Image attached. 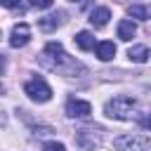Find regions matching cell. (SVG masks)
Here are the masks:
<instances>
[{
  "mask_svg": "<svg viewBox=\"0 0 151 151\" xmlns=\"http://www.w3.org/2000/svg\"><path fill=\"white\" fill-rule=\"evenodd\" d=\"M40 64H42V66H47L50 71H57V73L85 71L76 59H71V57L64 52L61 42H47V45H45V50H42V54H40Z\"/></svg>",
  "mask_w": 151,
  "mask_h": 151,
  "instance_id": "1",
  "label": "cell"
},
{
  "mask_svg": "<svg viewBox=\"0 0 151 151\" xmlns=\"http://www.w3.org/2000/svg\"><path fill=\"white\" fill-rule=\"evenodd\" d=\"M132 111H134V99L130 94H118L113 99L106 101L104 106V113L109 118H116V120H127L132 118Z\"/></svg>",
  "mask_w": 151,
  "mask_h": 151,
  "instance_id": "2",
  "label": "cell"
},
{
  "mask_svg": "<svg viewBox=\"0 0 151 151\" xmlns=\"http://www.w3.org/2000/svg\"><path fill=\"white\" fill-rule=\"evenodd\" d=\"M116 151H146L151 149V139L144 134H120L113 139Z\"/></svg>",
  "mask_w": 151,
  "mask_h": 151,
  "instance_id": "3",
  "label": "cell"
},
{
  "mask_svg": "<svg viewBox=\"0 0 151 151\" xmlns=\"http://www.w3.org/2000/svg\"><path fill=\"white\" fill-rule=\"evenodd\" d=\"M24 92L33 99V101H50L52 99V87L42 80V78H33V80H28L26 85H24Z\"/></svg>",
  "mask_w": 151,
  "mask_h": 151,
  "instance_id": "4",
  "label": "cell"
},
{
  "mask_svg": "<svg viewBox=\"0 0 151 151\" xmlns=\"http://www.w3.org/2000/svg\"><path fill=\"white\" fill-rule=\"evenodd\" d=\"M92 113V104L83 99H68L66 101V116L68 118H87Z\"/></svg>",
  "mask_w": 151,
  "mask_h": 151,
  "instance_id": "5",
  "label": "cell"
},
{
  "mask_svg": "<svg viewBox=\"0 0 151 151\" xmlns=\"http://www.w3.org/2000/svg\"><path fill=\"white\" fill-rule=\"evenodd\" d=\"M31 40V28H28V24H17L14 28H12V33H9V45L12 47H24L26 42Z\"/></svg>",
  "mask_w": 151,
  "mask_h": 151,
  "instance_id": "6",
  "label": "cell"
},
{
  "mask_svg": "<svg viewBox=\"0 0 151 151\" xmlns=\"http://www.w3.org/2000/svg\"><path fill=\"white\" fill-rule=\"evenodd\" d=\"M109 19H111V9H109V7H97V9L90 14V24H92L94 28H104V26L109 24Z\"/></svg>",
  "mask_w": 151,
  "mask_h": 151,
  "instance_id": "7",
  "label": "cell"
},
{
  "mask_svg": "<svg viewBox=\"0 0 151 151\" xmlns=\"http://www.w3.org/2000/svg\"><path fill=\"white\" fill-rule=\"evenodd\" d=\"M94 52H97V57H99L101 61H111V59L116 57V45L109 42V40H101V42H97Z\"/></svg>",
  "mask_w": 151,
  "mask_h": 151,
  "instance_id": "8",
  "label": "cell"
},
{
  "mask_svg": "<svg viewBox=\"0 0 151 151\" xmlns=\"http://www.w3.org/2000/svg\"><path fill=\"white\" fill-rule=\"evenodd\" d=\"M127 57H130L132 61H137V64H144V61H149L151 52H149L146 45H132V47L127 50Z\"/></svg>",
  "mask_w": 151,
  "mask_h": 151,
  "instance_id": "9",
  "label": "cell"
},
{
  "mask_svg": "<svg viewBox=\"0 0 151 151\" xmlns=\"http://www.w3.org/2000/svg\"><path fill=\"white\" fill-rule=\"evenodd\" d=\"M134 33H137V26H134V21H130V19H123L120 24H118V38L120 40H132L134 38Z\"/></svg>",
  "mask_w": 151,
  "mask_h": 151,
  "instance_id": "10",
  "label": "cell"
},
{
  "mask_svg": "<svg viewBox=\"0 0 151 151\" xmlns=\"http://www.w3.org/2000/svg\"><path fill=\"white\" fill-rule=\"evenodd\" d=\"M61 24H64V12H57V14H50V17L40 19V28H45V31H52V28H57Z\"/></svg>",
  "mask_w": 151,
  "mask_h": 151,
  "instance_id": "11",
  "label": "cell"
},
{
  "mask_svg": "<svg viewBox=\"0 0 151 151\" xmlns=\"http://www.w3.org/2000/svg\"><path fill=\"white\" fill-rule=\"evenodd\" d=\"M76 45H78L80 50H92V47H97V45H94V35H92L90 31L76 33Z\"/></svg>",
  "mask_w": 151,
  "mask_h": 151,
  "instance_id": "12",
  "label": "cell"
},
{
  "mask_svg": "<svg viewBox=\"0 0 151 151\" xmlns=\"http://www.w3.org/2000/svg\"><path fill=\"white\" fill-rule=\"evenodd\" d=\"M127 14L132 19H151V7L149 5H130Z\"/></svg>",
  "mask_w": 151,
  "mask_h": 151,
  "instance_id": "13",
  "label": "cell"
},
{
  "mask_svg": "<svg viewBox=\"0 0 151 151\" xmlns=\"http://www.w3.org/2000/svg\"><path fill=\"white\" fill-rule=\"evenodd\" d=\"M137 123H139L144 130H151V111H146V113L137 116Z\"/></svg>",
  "mask_w": 151,
  "mask_h": 151,
  "instance_id": "14",
  "label": "cell"
},
{
  "mask_svg": "<svg viewBox=\"0 0 151 151\" xmlns=\"http://www.w3.org/2000/svg\"><path fill=\"white\" fill-rule=\"evenodd\" d=\"M42 151H66V146L61 142H50V144L42 146Z\"/></svg>",
  "mask_w": 151,
  "mask_h": 151,
  "instance_id": "15",
  "label": "cell"
},
{
  "mask_svg": "<svg viewBox=\"0 0 151 151\" xmlns=\"http://www.w3.org/2000/svg\"><path fill=\"white\" fill-rule=\"evenodd\" d=\"M52 2H54V0H33V5H35V7H40V9L52 7Z\"/></svg>",
  "mask_w": 151,
  "mask_h": 151,
  "instance_id": "16",
  "label": "cell"
},
{
  "mask_svg": "<svg viewBox=\"0 0 151 151\" xmlns=\"http://www.w3.org/2000/svg\"><path fill=\"white\" fill-rule=\"evenodd\" d=\"M0 2H2L5 7H17V5H19V0H0Z\"/></svg>",
  "mask_w": 151,
  "mask_h": 151,
  "instance_id": "17",
  "label": "cell"
},
{
  "mask_svg": "<svg viewBox=\"0 0 151 151\" xmlns=\"http://www.w3.org/2000/svg\"><path fill=\"white\" fill-rule=\"evenodd\" d=\"M71 2H78V0H71Z\"/></svg>",
  "mask_w": 151,
  "mask_h": 151,
  "instance_id": "18",
  "label": "cell"
}]
</instances>
